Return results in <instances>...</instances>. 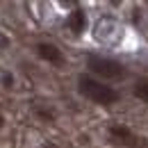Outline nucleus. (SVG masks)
<instances>
[{
	"instance_id": "nucleus-1",
	"label": "nucleus",
	"mask_w": 148,
	"mask_h": 148,
	"mask_svg": "<svg viewBox=\"0 0 148 148\" xmlns=\"http://www.w3.org/2000/svg\"><path fill=\"white\" fill-rule=\"evenodd\" d=\"M75 89L82 98H87L93 105H100V107H112L121 100V91L114 89L112 84H105L103 80L93 77L89 73H80L75 77Z\"/></svg>"
},
{
	"instance_id": "nucleus-2",
	"label": "nucleus",
	"mask_w": 148,
	"mask_h": 148,
	"mask_svg": "<svg viewBox=\"0 0 148 148\" xmlns=\"http://www.w3.org/2000/svg\"><path fill=\"white\" fill-rule=\"evenodd\" d=\"M87 69H89V75L103 80V82H123L130 75L128 66L121 59L100 55V53H89L87 55Z\"/></svg>"
},
{
	"instance_id": "nucleus-3",
	"label": "nucleus",
	"mask_w": 148,
	"mask_h": 148,
	"mask_svg": "<svg viewBox=\"0 0 148 148\" xmlns=\"http://www.w3.org/2000/svg\"><path fill=\"white\" fill-rule=\"evenodd\" d=\"M32 50H34V55H37L41 62H46V64H50V66H55V69L66 66L64 50H62L57 43H53V41H37V43L32 46Z\"/></svg>"
},
{
	"instance_id": "nucleus-4",
	"label": "nucleus",
	"mask_w": 148,
	"mask_h": 148,
	"mask_svg": "<svg viewBox=\"0 0 148 148\" xmlns=\"http://www.w3.org/2000/svg\"><path fill=\"white\" fill-rule=\"evenodd\" d=\"M134 139H137V132L130 130L128 125H123V123H112L107 128V141L114 148H130Z\"/></svg>"
},
{
	"instance_id": "nucleus-5",
	"label": "nucleus",
	"mask_w": 148,
	"mask_h": 148,
	"mask_svg": "<svg viewBox=\"0 0 148 148\" xmlns=\"http://www.w3.org/2000/svg\"><path fill=\"white\" fill-rule=\"evenodd\" d=\"M64 25H66V30L73 34V37H82L84 32H87V27H89V16H87V9L84 7H75L69 12V16L64 21Z\"/></svg>"
},
{
	"instance_id": "nucleus-6",
	"label": "nucleus",
	"mask_w": 148,
	"mask_h": 148,
	"mask_svg": "<svg viewBox=\"0 0 148 148\" xmlns=\"http://www.w3.org/2000/svg\"><path fill=\"white\" fill-rule=\"evenodd\" d=\"M32 114L37 116L39 121H43V123H55V119H57L55 107H53L50 103H41V100H34V103H32Z\"/></svg>"
},
{
	"instance_id": "nucleus-7",
	"label": "nucleus",
	"mask_w": 148,
	"mask_h": 148,
	"mask_svg": "<svg viewBox=\"0 0 148 148\" xmlns=\"http://www.w3.org/2000/svg\"><path fill=\"white\" fill-rule=\"evenodd\" d=\"M132 96L137 100H141L144 105H148V77H139L132 84Z\"/></svg>"
},
{
	"instance_id": "nucleus-8",
	"label": "nucleus",
	"mask_w": 148,
	"mask_h": 148,
	"mask_svg": "<svg viewBox=\"0 0 148 148\" xmlns=\"http://www.w3.org/2000/svg\"><path fill=\"white\" fill-rule=\"evenodd\" d=\"M130 148H148V137H144V134H137V139L132 141V146Z\"/></svg>"
},
{
	"instance_id": "nucleus-9",
	"label": "nucleus",
	"mask_w": 148,
	"mask_h": 148,
	"mask_svg": "<svg viewBox=\"0 0 148 148\" xmlns=\"http://www.w3.org/2000/svg\"><path fill=\"white\" fill-rule=\"evenodd\" d=\"M41 148H69V146H62V144H55V141H46V144H41Z\"/></svg>"
},
{
	"instance_id": "nucleus-10",
	"label": "nucleus",
	"mask_w": 148,
	"mask_h": 148,
	"mask_svg": "<svg viewBox=\"0 0 148 148\" xmlns=\"http://www.w3.org/2000/svg\"><path fill=\"white\" fill-rule=\"evenodd\" d=\"M5 128V114H2V110H0V130Z\"/></svg>"
}]
</instances>
